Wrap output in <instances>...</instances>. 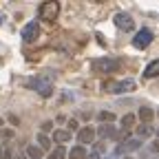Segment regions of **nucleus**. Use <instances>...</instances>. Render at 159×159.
<instances>
[{"label": "nucleus", "mask_w": 159, "mask_h": 159, "mask_svg": "<svg viewBox=\"0 0 159 159\" xmlns=\"http://www.w3.org/2000/svg\"><path fill=\"white\" fill-rule=\"evenodd\" d=\"M38 16H40V20H47V22H53V20L60 16V2H55V0L42 2V5L38 7Z\"/></svg>", "instance_id": "f257e3e1"}, {"label": "nucleus", "mask_w": 159, "mask_h": 159, "mask_svg": "<svg viewBox=\"0 0 159 159\" xmlns=\"http://www.w3.org/2000/svg\"><path fill=\"white\" fill-rule=\"evenodd\" d=\"M27 86L33 89L38 95H42V97H49L53 93V84L49 82V77H31L27 82Z\"/></svg>", "instance_id": "f03ea898"}, {"label": "nucleus", "mask_w": 159, "mask_h": 159, "mask_svg": "<svg viewBox=\"0 0 159 159\" xmlns=\"http://www.w3.org/2000/svg\"><path fill=\"white\" fill-rule=\"evenodd\" d=\"M122 62L119 60H113V57H99V60H93V69L97 73H117Z\"/></svg>", "instance_id": "7ed1b4c3"}, {"label": "nucleus", "mask_w": 159, "mask_h": 159, "mask_svg": "<svg viewBox=\"0 0 159 159\" xmlns=\"http://www.w3.org/2000/svg\"><path fill=\"white\" fill-rule=\"evenodd\" d=\"M102 89L106 93H128V91H135V82H133V80H122V82L106 80V82L102 84Z\"/></svg>", "instance_id": "20e7f679"}, {"label": "nucleus", "mask_w": 159, "mask_h": 159, "mask_svg": "<svg viewBox=\"0 0 159 159\" xmlns=\"http://www.w3.org/2000/svg\"><path fill=\"white\" fill-rule=\"evenodd\" d=\"M150 42H152V31H150V29L137 31L135 38H133V47H135V49H146Z\"/></svg>", "instance_id": "39448f33"}, {"label": "nucleus", "mask_w": 159, "mask_h": 159, "mask_svg": "<svg viewBox=\"0 0 159 159\" xmlns=\"http://www.w3.org/2000/svg\"><path fill=\"white\" fill-rule=\"evenodd\" d=\"M115 25H117L119 29H124V31H133V29H135V20H133L128 13L119 11V13H115Z\"/></svg>", "instance_id": "423d86ee"}, {"label": "nucleus", "mask_w": 159, "mask_h": 159, "mask_svg": "<svg viewBox=\"0 0 159 159\" xmlns=\"http://www.w3.org/2000/svg\"><path fill=\"white\" fill-rule=\"evenodd\" d=\"M139 148H142V139H126L124 144H119V146H117L115 155L119 157L122 152H133V150H139Z\"/></svg>", "instance_id": "0eeeda50"}, {"label": "nucleus", "mask_w": 159, "mask_h": 159, "mask_svg": "<svg viewBox=\"0 0 159 159\" xmlns=\"http://www.w3.org/2000/svg\"><path fill=\"white\" fill-rule=\"evenodd\" d=\"M38 35H40V27H38V22H29V25L22 29V40H25V42H35Z\"/></svg>", "instance_id": "6e6552de"}, {"label": "nucleus", "mask_w": 159, "mask_h": 159, "mask_svg": "<svg viewBox=\"0 0 159 159\" xmlns=\"http://www.w3.org/2000/svg\"><path fill=\"white\" fill-rule=\"evenodd\" d=\"M93 139H95V130L91 126H84L82 130L77 133V142H80V146H84V148H86V144H93Z\"/></svg>", "instance_id": "1a4fd4ad"}, {"label": "nucleus", "mask_w": 159, "mask_h": 159, "mask_svg": "<svg viewBox=\"0 0 159 159\" xmlns=\"http://www.w3.org/2000/svg\"><path fill=\"white\" fill-rule=\"evenodd\" d=\"M115 133H117V128H115V126H111V124H102V126H97V135L102 137V142H104V139H108V137H115Z\"/></svg>", "instance_id": "9d476101"}, {"label": "nucleus", "mask_w": 159, "mask_h": 159, "mask_svg": "<svg viewBox=\"0 0 159 159\" xmlns=\"http://www.w3.org/2000/svg\"><path fill=\"white\" fill-rule=\"evenodd\" d=\"M137 117L142 119L144 124H150V122H152V117H155V111L148 108V106H142V108H139V113H137Z\"/></svg>", "instance_id": "9b49d317"}, {"label": "nucleus", "mask_w": 159, "mask_h": 159, "mask_svg": "<svg viewBox=\"0 0 159 159\" xmlns=\"http://www.w3.org/2000/svg\"><path fill=\"white\" fill-rule=\"evenodd\" d=\"M53 142H57V144L71 142V133L69 130H53Z\"/></svg>", "instance_id": "f8f14e48"}, {"label": "nucleus", "mask_w": 159, "mask_h": 159, "mask_svg": "<svg viewBox=\"0 0 159 159\" xmlns=\"http://www.w3.org/2000/svg\"><path fill=\"white\" fill-rule=\"evenodd\" d=\"M66 155H69L71 159H86V148L77 144V146H73L71 152H66Z\"/></svg>", "instance_id": "ddd939ff"}, {"label": "nucleus", "mask_w": 159, "mask_h": 159, "mask_svg": "<svg viewBox=\"0 0 159 159\" xmlns=\"http://www.w3.org/2000/svg\"><path fill=\"white\" fill-rule=\"evenodd\" d=\"M144 75L146 77H157L159 75V60H152V62L144 69Z\"/></svg>", "instance_id": "4468645a"}, {"label": "nucleus", "mask_w": 159, "mask_h": 159, "mask_svg": "<svg viewBox=\"0 0 159 159\" xmlns=\"http://www.w3.org/2000/svg\"><path fill=\"white\" fill-rule=\"evenodd\" d=\"M152 133H155V128H152V126H148V124L137 126V135H139V139H146V137H150Z\"/></svg>", "instance_id": "2eb2a0df"}, {"label": "nucleus", "mask_w": 159, "mask_h": 159, "mask_svg": "<svg viewBox=\"0 0 159 159\" xmlns=\"http://www.w3.org/2000/svg\"><path fill=\"white\" fill-rule=\"evenodd\" d=\"M49 159H66V148L64 146H55L49 152Z\"/></svg>", "instance_id": "dca6fc26"}, {"label": "nucleus", "mask_w": 159, "mask_h": 159, "mask_svg": "<svg viewBox=\"0 0 159 159\" xmlns=\"http://www.w3.org/2000/svg\"><path fill=\"white\" fill-rule=\"evenodd\" d=\"M135 119H137L135 115H130V113H126V115L122 117V128H124V130H128V128H133V126H135Z\"/></svg>", "instance_id": "f3484780"}, {"label": "nucleus", "mask_w": 159, "mask_h": 159, "mask_svg": "<svg viewBox=\"0 0 159 159\" xmlns=\"http://www.w3.org/2000/svg\"><path fill=\"white\" fill-rule=\"evenodd\" d=\"M38 144H40V146H38L40 150H49V148H51V139H49L47 135H40V137H38Z\"/></svg>", "instance_id": "a211bd4d"}, {"label": "nucleus", "mask_w": 159, "mask_h": 159, "mask_svg": "<svg viewBox=\"0 0 159 159\" xmlns=\"http://www.w3.org/2000/svg\"><path fill=\"white\" fill-rule=\"evenodd\" d=\"M97 119H99V122H104V124H111L113 119H115V115H113L111 111H102V113L97 115Z\"/></svg>", "instance_id": "6ab92c4d"}, {"label": "nucleus", "mask_w": 159, "mask_h": 159, "mask_svg": "<svg viewBox=\"0 0 159 159\" xmlns=\"http://www.w3.org/2000/svg\"><path fill=\"white\" fill-rule=\"evenodd\" d=\"M27 157H31V159H40V157H42V150H40L38 146H29V148H27Z\"/></svg>", "instance_id": "aec40b11"}, {"label": "nucleus", "mask_w": 159, "mask_h": 159, "mask_svg": "<svg viewBox=\"0 0 159 159\" xmlns=\"http://www.w3.org/2000/svg\"><path fill=\"white\" fill-rule=\"evenodd\" d=\"M113 139H117V142H126V139H128V130H119V133H115V137Z\"/></svg>", "instance_id": "412c9836"}, {"label": "nucleus", "mask_w": 159, "mask_h": 159, "mask_svg": "<svg viewBox=\"0 0 159 159\" xmlns=\"http://www.w3.org/2000/svg\"><path fill=\"white\" fill-rule=\"evenodd\" d=\"M150 152H159V139H155V142L150 144V148H148Z\"/></svg>", "instance_id": "4be33fe9"}, {"label": "nucleus", "mask_w": 159, "mask_h": 159, "mask_svg": "<svg viewBox=\"0 0 159 159\" xmlns=\"http://www.w3.org/2000/svg\"><path fill=\"white\" fill-rule=\"evenodd\" d=\"M51 128H53V124H51V122H44V124H42V135H44V133H49Z\"/></svg>", "instance_id": "5701e85b"}, {"label": "nucleus", "mask_w": 159, "mask_h": 159, "mask_svg": "<svg viewBox=\"0 0 159 159\" xmlns=\"http://www.w3.org/2000/svg\"><path fill=\"white\" fill-rule=\"evenodd\" d=\"M0 159H11V152L5 148V150H0Z\"/></svg>", "instance_id": "b1692460"}, {"label": "nucleus", "mask_w": 159, "mask_h": 159, "mask_svg": "<svg viewBox=\"0 0 159 159\" xmlns=\"http://www.w3.org/2000/svg\"><path fill=\"white\" fill-rule=\"evenodd\" d=\"M77 128V122H75V119H71V122H69V133H73Z\"/></svg>", "instance_id": "393cba45"}, {"label": "nucleus", "mask_w": 159, "mask_h": 159, "mask_svg": "<svg viewBox=\"0 0 159 159\" xmlns=\"http://www.w3.org/2000/svg\"><path fill=\"white\" fill-rule=\"evenodd\" d=\"M86 159H99V155L93 150V152H86Z\"/></svg>", "instance_id": "a878e982"}, {"label": "nucleus", "mask_w": 159, "mask_h": 159, "mask_svg": "<svg viewBox=\"0 0 159 159\" xmlns=\"http://www.w3.org/2000/svg\"><path fill=\"white\" fill-rule=\"evenodd\" d=\"M104 159H117V155H115V152H113V155H106V157H104Z\"/></svg>", "instance_id": "bb28decb"}, {"label": "nucleus", "mask_w": 159, "mask_h": 159, "mask_svg": "<svg viewBox=\"0 0 159 159\" xmlns=\"http://www.w3.org/2000/svg\"><path fill=\"white\" fill-rule=\"evenodd\" d=\"M11 159H25V155H13Z\"/></svg>", "instance_id": "cd10ccee"}, {"label": "nucleus", "mask_w": 159, "mask_h": 159, "mask_svg": "<svg viewBox=\"0 0 159 159\" xmlns=\"http://www.w3.org/2000/svg\"><path fill=\"white\" fill-rule=\"evenodd\" d=\"M0 126H2V117H0Z\"/></svg>", "instance_id": "c85d7f7f"}, {"label": "nucleus", "mask_w": 159, "mask_h": 159, "mask_svg": "<svg viewBox=\"0 0 159 159\" xmlns=\"http://www.w3.org/2000/svg\"><path fill=\"white\" fill-rule=\"evenodd\" d=\"M124 159H133V157H124Z\"/></svg>", "instance_id": "c756f323"}, {"label": "nucleus", "mask_w": 159, "mask_h": 159, "mask_svg": "<svg viewBox=\"0 0 159 159\" xmlns=\"http://www.w3.org/2000/svg\"><path fill=\"white\" fill-rule=\"evenodd\" d=\"M157 139H159V130H157Z\"/></svg>", "instance_id": "7c9ffc66"}, {"label": "nucleus", "mask_w": 159, "mask_h": 159, "mask_svg": "<svg viewBox=\"0 0 159 159\" xmlns=\"http://www.w3.org/2000/svg\"><path fill=\"white\" fill-rule=\"evenodd\" d=\"M0 25H2V18H0Z\"/></svg>", "instance_id": "2f4dec72"}]
</instances>
